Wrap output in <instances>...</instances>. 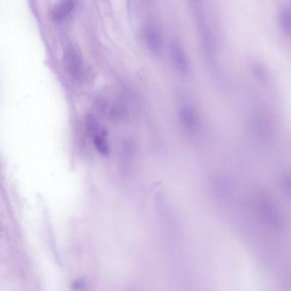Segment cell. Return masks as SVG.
<instances>
[{
	"label": "cell",
	"instance_id": "obj_1",
	"mask_svg": "<svg viewBox=\"0 0 291 291\" xmlns=\"http://www.w3.org/2000/svg\"><path fill=\"white\" fill-rule=\"evenodd\" d=\"M256 211L266 224L273 229L279 230L284 226V218L276 204L267 196L259 195L255 201Z\"/></svg>",
	"mask_w": 291,
	"mask_h": 291
},
{
	"label": "cell",
	"instance_id": "obj_2",
	"mask_svg": "<svg viewBox=\"0 0 291 291\" xmlns=\"http://www.w3.org/2000/svg\"><path fill=\"white\" fill-rule=\"evenodd\" d=\"M64 65L69 74L73 80L79 81L82 80L85 77V65L83 61L82 56L79 50L75 46H67L64 53Z\"/></svg>",
	"mask_w": 291,
	"mask_h": 291
},
{
	"label": "cell",
	"instance_id": "obj_3",
	"mask_svg": "<svg viewBox=\"0 0 291 291\" xmlns=\"http://www.w3.org/2000/svg\"><path fill=\"white\" fill-rule=\"evenodd\" d=\"M253 132L262 141H270L274 135V127L270 119L263 114H256L251 119Z\"/></svg>",
	"mask_w": 291,
	"mask_h": 291
},
{
	"label": "cell",
	"instance_id": "obj_4",
	"mask_svg": "<svg viewBox=\"0 0 291 291\" xmlns=\"http://www.w3.org/2000/svg\"><path fill=\"white\" fill-rule=\"evenodd\" d=\"M143 40L146 46L152 53L160 52L163 38L159 28L153 23H147L143 28Z\"/></svg>",
	"mask_w": 291,
	"mask_h": 291
},
{
	"label": "cell",
	"instance_id": "obj_5",
	"mask_svg": "<svg viewBox=\"0 0 291 291\" xmlns=\"http://www.w3.org/2000/svg\"><path fill=\"white\" fill-rule=\"evenodd\" d=\"M170 55L174 66L181 74H186L188 70V61L181 44L172 41L170 46Z\"/></svg>",
	"mask_w": 291,
	"mask_h": 291
},
{
	"label": "cell",
	"instance_id": "obj_6",
	"mask_svg": "<svg viewBox=\"0 0 291 291\" xmlns=\"http://www.w3.org/2000/svg\"><path fill=\"white\" fill-rule=\"evenodd\" d=\"M75 8L74 0H61L57 4H55L52 9V19L55 22H62L69 16Z\"/></svg>",
	"mask_w": 291,
	"mask_h": 291
},
{
	"label": "cell",
	"instance_id": "obj_7",
	"mask_svg": "<svg viewBox=\"0 0 291 291\" xmlns=\"http://www.w3.org/2000/svg\"><path fill=\"white\" fill-rule=\"evenodd\" d=\"M279 25L283 33L291 37V5L283 8L279 12Z\"/></svg>",
	"mask_w": 291,
	"mask_h": 291
},
{
	"label": "cell",
	"instance_id": "obj_8",
	"mask_svg": "<svg viewBox=\"0 0 291 291\" xmlns=\"http://www.w3.org/2000/svg\"><path fill=\"white\" fill-rule=\"evenodd\" d=\"M254 69H255V75H256L260 80H265L267 79V72H266L265 68H264L262 66H261V65H255Z\"/></svg>",
	"mask_w": 291,
	"mask_h": 291
},
{
	"label": "cell",
	"instance_id": "obj_9",
	"mask_svg": "<svg viewBox=\"0 0 291 291\" xmlns=\"http://www.w3.org/2000/svg\"><path fill=\"white\" fill-rule=\"evenodd\" d=\"M283 184H284L286 191H288L289 193L291 194V175L285 176V179L283 181Z\"/></svg>",
	"mask_w": 291,
	"mask_h": 291
}]
</instances>
